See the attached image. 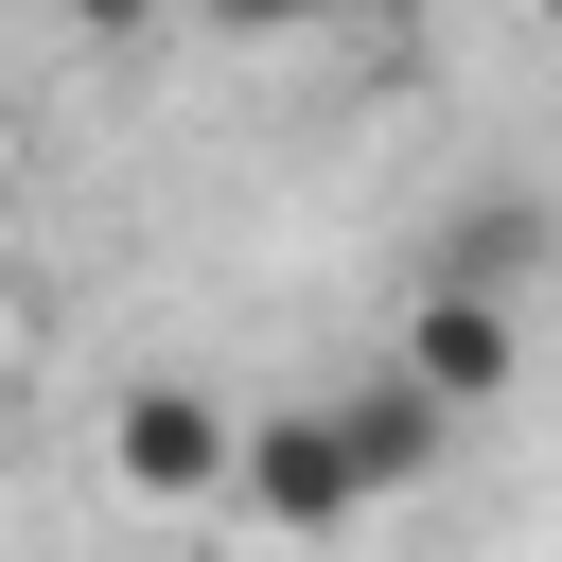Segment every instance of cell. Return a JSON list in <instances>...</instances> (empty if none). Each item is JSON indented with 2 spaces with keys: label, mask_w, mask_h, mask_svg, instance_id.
I'll use <instances>...</instances> for the list:
<instances>
[{
  "label": "cell",
  "mask_w": 562,
  "mask_h": 562,
  "mask_svg": "<svg viewBox=\"0 0 562 562\" xmlns=\"http://www.w3.org/2000/svg\"><path fill=\"white\" fill-rule=\"evenodd\" d=\"M176 18H211V35H316L334 0H176Z\"/></svg>",
  "instance_id": "obj_6"
},
{
  "label": "cell",
  "mask_w": 562,
  "mask_h": 562,
  "mask_svg": "<svg viewBox=\"0 0 562 562\" xmlns=\"http://www.w3.org/2000/svg\"><path fill=\"white\" fill-rule=\"evenodd\" d=\"M228 509H263L281 544H334V527H369L351 422H334V404H246V439H228Z\"/></svg>",
  "instance_id": "obj_1"
},
{
  "label": "cell",
  "mask_w": 562,
  "mask_h": 562,
  "mask_svg": "<svg viewBox=\"0 0 562 562\" xmlns=\"http://www.w3.org/2000/svg\"><path fill=\"white\" fill-rule=\"evenodd\" d=\"M0 422H18V316H0Z\"/></svg>",
  "instance_id": "obj_8"
},
{
  "label": "cell",
  "mask_w": 562,
  "mask_h": 562,
  "mask_svg": "<svg viewBox=\"0 0 562 562\" xmlns=\"http://www.w3.org/2000/svg\"><path fill=\"white\" fill-rule=\"evenodd\" d=\"M53 18H70V35H105V53H123V35H158V18H176V0H53Z\"/></svg>",
  "instance_id": "obj_7"
},
{
  "label": "cell",
  "mask_w": 562,
  "mask_h": 562,
  "mask_svg": "<svg viewBox=\"0 0 562 562\" xmlns=\"http://www.w3.org/2000/svg\"><path fill=\"white\" fill-rule=\"evenodd\" d=\"M386 369H422V386H439V404L474 422V404H492V386L527 369V299H457V281H422V299H404V351H386Z\"/></svg>",
  "instance_id": "obj_3"
},
{
  "label": "cell",
  "mask_w": 562,
  "mask_h": 562,
  "mask_svg": "<svg viewBox=\"0 0 562 562\" xmlns=\"http://www.w3.org/2000/svg\"><path fill=\"white\" fill-rule=\"evenodd\" d=\"M228 439H246V404H228V386H193V369H140V386L105 404V474H123L140 509L228 492Z\"/></svg>",
  "instance_id": "obj_2"
},
{
  "label": "cell",
  "mask_w": 562,
  "mask_h": 562,
  "mask_svg": "<svg viewBox=\"0 0 562 562\" xmlns=\"http://www.w3.org/2000/svg\"><path fill=\"white\" fill-rule=\"evenodd\" d=\"M334 422H351V474H369V509H386V492H422V474L457 457V404H439L422 369H369V386H334Z\"/></svg>",
  "instance_id": "obj_4"
},
{
  "label": "cell",
  "mask_w": 562,
  "mask_h": 562,
  "mask_svg": "<svg viewBox=\"0 0 562 562\" xmlns=\"http://www.w3.org/2000/svg\"><path fill=\"white\" fill-rule=\"evenodd\" d=\"M544 35H562V0H544Z\"/></svg>",
  "instance_id": "obj_9"
},
{
  "label": "cell",
  "mask_w": 562,
  "mask_h": 562,
  "mask_svg": "<svg viewBox=\"0 0 562 562\" xmlns=\"http://www.w3.org/2000/svg\"><path fill=\"white\" fill-rule=\"evenodd\" d=\"M562 263V228H544V193H474L439 246H422V281H457V299H527Z\"/></svg>",
  "instance_id": "obj_5"
}]
</instances>
